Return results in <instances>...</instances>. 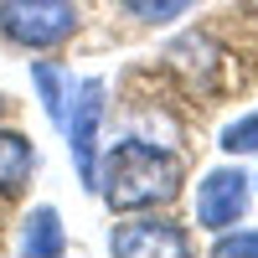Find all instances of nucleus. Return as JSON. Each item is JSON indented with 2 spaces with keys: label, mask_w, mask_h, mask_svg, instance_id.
Here are the masks:
<instances>
[{
  "label": "nucleus",
  "mask_w": 258,
  "mask_h": 258,
  "mask_svg": "<svg viewBox=\"0 0 258 258\" xmlns=\"http://www.w3.org/2000/svg\"><path fill=\"white\" fill-rule=\"evenodd\" d=\"M186 165L155 140H119L98 155V197L114 212H155L181 197Z\"/></svg>",
  "instance_id": "obj_1"
},
{
  "label": "nucleus",
  "mask_w": 258,
  "mask_h": 258,
  "mask_svg": "<svg viewBox=\"0 0 258 258\" xmlns=\"http://www.w3.org/2000/svg\"><path fill=\"white\" fill-rule=\"evenodd\" d=\"M83 26L78 0H0V41L21 52H57Z\"/></svg>",
  "instance_id": "obj_2"
},
{
  "label": "nucleus",
  "mask_w": 258,
  "mask_h": 258,
  "mask_svg": "<svg viewBox=\"0 0 258 258\" xmlns=\"http://www.w3.org/2000/svg\"><path fill=\"white\" fill-rule=\"evenodd\" d=\"M109 114V83L103 78H73V98L68 114H62V140H68V155L83 191H98V129Z\"/></svg>",
  "instance_id": "obj_3"
},
{
  "label": "nucleus",
  "mask_w": 258,
  "mask_h": 258,
  "mask_svg": "<svg viewBox=\"0 0 258 258\" xmlns=\"http://www.w3.org/2000/svg\"><path fill=\"white\" fill-rule=\"evenodd\" d=\"M109 253H114V258H150V253L186 258V253H191V232H186L176 217L124 212V222H114V232H109Z\"/></svg>",
  "instance_id": "obj_4"
},
{
  "label": "nucleus",
  "mask_w": 258,
  "mask_h": 258,
  "mask_svg": "<svg viewBox=\"0 0 258 258\" xmlns=\"http://www.w3.org/2000/svg\"><path fill=\"white\" fill-rule=\"evenodd\" d=\"M253 181L243 176L238 165H217V170H207L202 186H197V222L207 232H232L243 222V212L253 202Z\"/></svg>",
  "instance_id": "obj_5"
},
{
  "label": "nucleus",
  "mask_w": 258,
  "mask_h": 258,
  "mask_svg": "<svg viewBox=\"0 0 258 258\" xmlns=\"http://www.w3.org/2000/svg\"><path fill=\"white\" fill-rule=\"evenodd\" d=\"M165 62H170V73L186 78L191 93H212L227 57H222V47H217L207 31H186V36H176V41L165 47Z\"/></svg>",
  "instance_id": "obj_6"
},
{
  "label": "nucleus",
  "mask_w": 258,
  "mask_h": 258,
  "mask_svg": "<svg viewBox=\"0 0 258 258\" xmlns=\"http://www.w3.org/2000/svg\"><path fill=\"white\" fill-rule=\"evenodd\" d=\"M16 253L21 258H62L68 253V232H62V212L57 207H31L21 217V232H16Z\"/></svg>",
  "instance_id": "obj_7"
},
{
  "label": "nucleus",
  "mask_w": 258,
  "mask_h": 258,
  "mask_svg": "<svg viewBox=\"0 0 258 258\" xmlns=\"http://www.w3.org/2000/svg\"><path fill=\"white\" fill-rule=\"evenodd\" d=\"M36 165H41L36 145L26 135H16V129H0V202L21 197L31 186V176H36Z\"/></svg>",
  "instance_id": "obj_8"
},
{
  "label": "nucleus",
  "mask_w": 258,
  "mask_h": 258,
  "mask_svg": "<svg viewBox=\"0 0 258 258\" xmlns=\"http://www.w3.org/2000/svg\"><path fill=\"white\" fill-rule=\"evenodd\" d=\"M31 88L41 98V114L62 129V114H68V98H73V73L57 68V62H31Z\"/></svg>",
  "instance_id": "obj_9"
},
{
  "label": "nucleus",
  "mask_w": 258,
  "mask_h": 258,
  "mask_svg": "<svg viewBox=\"0 0 258 258\" xmlns=\"http://www.w3.org/2000/svg\"><path fill=\"white\" fill-rule=\"evenodd\" d=\"M124 16L135 21V26H170V21H181L202 6V0H119Z\"/></svg>",
  "instance_id": "obj_10"
},
{
  "label": "nucleus",
  "mask_w": 258,
  "mask_h": 258,
  "mask_svg": "<svg viewBox=\"0 0 258 258\" xmlns=\"http://www.w3.org/2000/svg\"><path fill=\"white\" fill-rule=\"evenodd\" d=\"M217 145L227 150V155H258V109H253V114H238V119L217 135Z\"/></svg>",
  "instance_id": "obj_11"
},
{
  "label": "nucleus",
  "mask_w": 258,
  "mask_h": 258,
  "mask_svg": "<svg viewBox=\"0 0 258 258\" xmlns=\"http://www.w3.org/2000/svg\"><path fill=\"white\" fill-rule=\"evenodd\" d=\"M217 258H258V227H248V232H217Z\"/></svg>",
  "instance_id": "obj_12"
},
{
  "label": "nucleus",
  "mask_w": 258,
  "mask_h": 258,
  "mask_svg": "<svg viewBox=\"0 0 258 258\" xmlns=\"http://www.w3.org/2000/svg\"><path fill=\"white\" fill-rule=\"evenodd\" d=\"M6 114H11V103H6V93H0V124H6Z\"/></svg>",
  "instance_id": "obj_13"
},
{
  "label": "nucleus",
  "mask_w": 258,
  "mask_h": 258,
  "mask_svg": "<svg viewBox=\"0 0 258 258\" xmlns=\"http://www.w3.org/2000/svg\"><path fill=\"white\" fill-rule=\"evenodd\" d=\"M238 6H243V11H253V16H258V0H238Z\"/></svg>",
  "instance_id": "obj_14"
},
{
  "label": "nucleus",
  "mask_w": 258,
  "mask_h": 258,
  "mask_svg": "<svg viewBox=\"0 0 258 258\" xmlns=\"http://www.w3.org/2000/svg\"><path fill=\"white\" fill-rule=\"evenodd\" d=\"M253 186H258V181H253Z\"/></svg>",
  "instance_id": "obj_15"
}]
</instances>
